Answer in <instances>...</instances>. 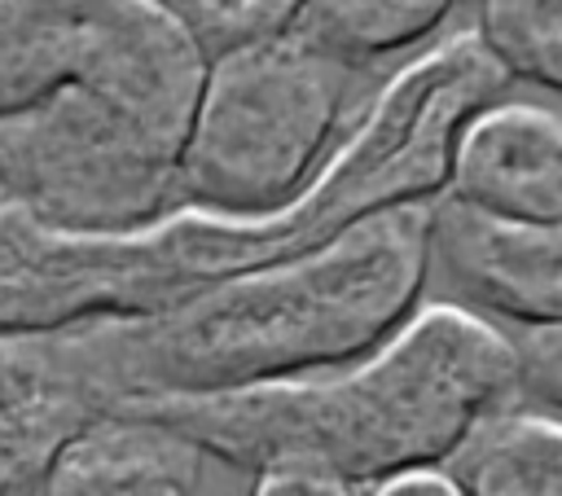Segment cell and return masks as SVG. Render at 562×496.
Returning <instances> with one entry per match:
<instances>
[{
  "label": "cell",
  "instance_id": "cell-4",
  "mask_svg": "<svg viewBox=\"0 0 562 496\" xmlns=\"http://www.w3.org/2000/svg\"><path fill=\"white\" fill-rule=\"evenodd\" d=\"M356 70L268 31L206 57L176 162V206L263 215L294 202L334 149Z\"/></svg>",
  "mask_w": 562,
  "mask_h": 496
},
{
  "label": "cell",
  "instance_id": "cell-10",
  "mask_svg": "<svg viewBox=\"0 0 562 496\" xmlns=\"http://www.w3.org/2000/svg\"><path fill=\"white\" fill-rule=\"evenodd\" d=\"M465 496H562V413L509 404L448 461Z\"/></svg>",
  "mask_w": 562,
  "mask_h": 496
},
{
  "label": "cell",
  "instance_id": "cell-12",
  "mask_svg": "<svg viewBox=\"0 0 562 496\" xmlns=\"http://www.w3.org/2000/svg\"><path fill=\"white\" fill-rule=\"evenodd\" d=\"M470 31L509 83L562 97V0H479Z\"/></svg>",
  "mask_w": 562,
  "mask_h": 496
},
{
  "label": "cell",
  "instance_id": "cell-7",
  "mask_svg": "<svg viewBox=\"0 0 562 496\" xmlns=\"http://www.w3.org/2000/svg\"><path fill=\"white\" fill-rule=\"evenodd\" d=\"M443 202L514 228H562V114L536 101H487L457 136Z\"/></svg>",
  "mask_w": 562,
  "mask_h": 496
},
{
  "label": "cell",
  "instance_id": "cell-6",
  "mask_svg": "<svg viewBox=\"0 0 562 496\" xmlns=\"http://www.w3.org/2000/svg\"><path fill=\"white\" fill-rule=\"evenodd\" d=\"M127 399L110 320L0 329V496H35Z\"/></svg>",
  "mask_w": 562,
  "mask_h": 496
},
{
  "label": "cell",
  "instance_id": "cell-8",
  "mask_svg": "<svg viewBox=\"0 0 562 496\" xmlns=\"http://www.w3.org/2000/svg\"><path fill=\"white\" fill-rule=\"evenodd\" d=\"M435 259L501 325L562 316V228L514 233L435 202Z\"/></svg>",
  "mask_w": 562,
  "mask_h": 496
},
{
  "label": "cell",
  "instance_id": "cell-5",
  "mask_svg": "<svg viewBox=\"0 0 562 496\" xmlns=\"http://www.w3.org/2000/svg\"><path fill=\"white\" fill-rule=\"evenodd\" d=\"M202 66L162 0H0V119L70 83L198 97Z\"/></svg>",
  "mask_w": 562,
  "mask_h": 496
},
{
  "label": "cell",
  "instance_id": "cell-2",
  "mask_svg": "<svg viewBox=\"0 0 562 496\" xmlns=\"http://www.w3.org/2000/svg\"><path fill=\"white\" fill-rule=\"evenodd\" d=\"M509 404H518L509 325L465 303H426L351 364L215 395L136 399L123 413L246 474L299 465L369 487L400 470L448 465Z\"/></svg>",
  "mask_w": 562,
  "mask_h": 496
},
{
  "label": "cell",
  "instance_id": "cell-15",
  "mask_svg": "<svg viewBox=\"0 0 562 496\" xmlns=\"http://www.w3.org/2000/svg\"><path fill=\"white\" fill-rule=\"evenodd\" d=\"M250 496H360L356 483L321 474V470H299V465H277L250 474Z\"/></svg>",
  "mask_w": 562,
  "mask_h": 496
},
{
  "label": "cell",
  "instance_id": "cell-11",
  "mask_svg": "<svg viewBox=\"0 0 562 496\" xmlns=\"http://www.w3.org/2000/svg\"><path fill=\"white\" fill-rule=\"evenodd\" d=\"M457 0H299L290 31L334 61L360 70L426 44Z\"/></svg>",
  "mask_w": 562,
  "mask_h": 496
},
{
  "label": "cell",
  "instance_id": "cell-14",
  "mask_svg": "<svg viewBox=\"0 0 562 496\" xmlns=\"http://www.w3.org/2000/svg\"><path fill=\"white\" fill-rule=\"evenodd\" d=\"M518 356V399L562 413V316L509 325Z\"/></svg>",
  "mask_w": 562,
  "mask_h": 496
},
{
  "label": "cell",
  "instance_id": "cell-1",
  "mask_svg": "<svg viewBox=\"0 0 562 496\" xmlns=\"http://www.w3.org/2000/svg\"><path fill=\"white\" fill-rule=\"evenodd\" d=\"M501 92L505 75L487 48L452 31L364 101L281 211L171 206L136 228H57L0 202V329L149 316L228 277L299 259L378 211L439 202L461 127Z\"/></svg>",
  "mask_w": 562,
  "mask_h": 496
},
{
  "label": "cell",
  "instance_id": "cell-16",
  "mask_svg": "<svg viewBox=\"0 0 562 496\" xmlns=\"http://www.w3.org/2000/svg\"><path fill=\"white\" fill-rule=\"evenodd\" d=\"M360 496H465V492L448 465H417V470H400V474H386L360 487Z\"/></svg>",
  "mask_w": 562,
  "mask_h": 496
},
{
  "label": "cell",
  "instance_id": "cell-13",
  "mask_svg": "<svg viewBox=\"0 0 562 496\" xmlns=\"http://www.w3.org/2000/svg\"><path fill=\"white\" fill-rule=\"evenodd\" d=\"M162 4L180 18V26L202 48V57L268 31H285L299 9V0H162Z\"/></svg>",
  "mask_w": 562,
  "mask_h": 496
},
{
  "label": "cell",
  "instance_id": "cell-9",
  "mask_svg": "<svg viewBox=\"0 0 562 496\" xmlns=\"http://www.w3.org/2000/svg\"><path fill=\"white\" fill-rule=\"evenodd\" d=\"M202 461L180 435L119 413L83 435L35 496H193Z\"/></svg>",
  "mask_w": 562,
  "mask_h": 496
},
{
  "label": "cell",
  "instance_id": "cell-3",
  "mask_svg": "<svg viewBox=\"0 0 562 496\" xmlns=\"http://www.w3.org/2000/svg\"><path fill=\"white\" fill-rule=\"evenodd\" d=\"M430 263L435 202H413L176 307L119 316L110 334L127 404L241 391L351 364L422 307Z\"/></svg>",
  "mask_w": 562,
  "mask_h": 496
}]
</instances>
